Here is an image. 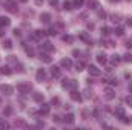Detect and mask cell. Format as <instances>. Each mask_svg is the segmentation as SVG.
<instances>
[{"mask_svg": "<svg viewBox=\"0 0 132 130\" xmlns=\"http://www.w3.org/2000/svg\"><path fill=\"white\" fill-rule=\"evenodd\" d=\"M80 40H83V41H86V43H91V37H89V34L88 32H81L80 34Z\"/></svg>", "mask_w": 132, "mask_h": 130, "instance_id": "cell-24", "label": "cell"}, {"mask_svg": "<svg viewBox=\"0 0 132 130\" xmlns=\"http://www.w3.org/2000/svg\"><path fill=\"white\" fill-rule=\"evenodd\" d=\"M42 51H45V52H54L55 48H54V44L51 41H43L42 43Z\"/></svg>", "mask_w": 132, "mask_h": 130, "instance_id": "cell-5", "label": "cell"}, {"mask_svg": "<svg viewBox=\"0 0 132 130\" xmlns=\"http://www.w3.org/2000/svg\"><path fill=\"white\" fill-rule=\"evenodd\" d=\"M121 60H123V58H121V55H118V54H114V55H111V61H112V64H120V63H121Z\"/></svg>", "mask_w": 132, "mask_h": 130, "instance_id": "cell-17", "label": "cell"}, {"mask_svg": "<svg viewBox=\"0 0 132 130\" xmlns=\"http://www.w3.org/2000/svg\"><path fill=\"white\" fill-rule=\"evenodd\" d=\"M34 101H37V103H43V99H45V97H43V94H40V92H35L32 95Z\"/></svg>", "mask_w": 132, "mask_h": 130, "instance_id": "cell-22", "label": "cell"}, {"mask_svg": "<svg viewBox=\"0 0 132 130\" xmlns=\"http://www.w3.org/2000/svg\"><path fill=\"white\" fill-rule=\"evenodd\" d=\"M126 48H132V43H131V41H126Z\"/></svg>", "mask_w": 132, "mask_h": 130, "instance_id": "cell-49", "label": "cell"}, {"mask_svg": "<svg viewBox=\"0 0 132 130\" xmlns=\"http://www.w3.org/2000/svg\"><path fill=\"white\" fill-rule=\"evenodd\" d=\"M62 6H63V9H65V11H72V9H74L72 3H71V2H68V0L63 2V5H62Z\"/></svg>", "mask_w": 132, "mask_h": 130, "instance_id": "cell-23", "label": "cell"}, {"mask_svg": "<svg viewBox=\"0 0 132 130\" xmlns=\"http://www.w3.org/2000/svg\"><path fill=\"white\" fill-rule=\"evenodd\" d=\"M8 127H9V124L5 123L3 119H0V129H8Z\"/></svg>", "mask_w": 132, "mask_h": 130, "instance_id": "cell-36", "label": "cell"}, {"mask_svg": "<svg viewBox=\"0 0 132 130\" xmlns=\"http://www.w3.org/2000/svg\"><path fill=\"white\" fill-rule=\"evenodd\" d=\"M3 35H5V31H3V28L0 26V37H3Z\"/></svg>", "mask_w": 132, "mask_h": 130, "instance_id": "cell-47", "label": "cell"}, {"mask_svg": "<svg viewBox=\"0 0 132 130\" xmlns=\"http://www.w3.org/2000/svg\"><path fill=\"white\" fill-rule=\"evenodd\" d=\"M15 70H19V72H23L25 69H23V66H22V64H15Z\"/></svg>", "mask_w": 132, "mask_h": 130, "instance_id": "cell-38", "label": "cell"}, {"mask_svg": "<svg viewBox=\"0 0 132 130\" xmlns=\"http://www.w3.org/2000/svg\"><path fill=\"white\" fill-rule=\"evenodd\" d=\"M106 60H108V58H106V55H104L103 52H98V54H97V61H98L100 64H106Z\"/></svg>", "mask_w": 132, "mask_h": 130, "instance_id": "cell-18", "label": "cell"}, {"mask_svg": "<svg viewBox=\"0 0 132 130\" xmlns=\"http://www.w3.org/2000/svg\"><path fill=\"white\" fill-rule=\"evenodd\" d=\"M72 35H63V41H66V43H72Z\"/></svg>", "mask_w": 132, "mask_h": 130, "instance_id": "cell-33", "label": "cell"}, {"mask_svg": "<svg viewBox=\"0 0 132 130\" xmlns=\"http://www.w3.org/2000/svg\"><path fill=\"white\" fill-rule=\"evenodd\" d=\"M109 83H111L112 86H117V80H115V78H112V80H109Z\"/></svg>", "mask_w": 132, "mask_h": 130, "instance_id": "cell-43", "label": "cell"}, {"mask_svg": "<svg viewBox=\"0 0 132 130\" xmlns=\"http://www.w3.org/2000/svg\"><path fill=\"white\" fill-rule=\"evenodd\" d=\"M101 34L103 35H108V34H111V29L108 26H104V28H101Z\"/></svg>", "mask_w": 132, "mask_h": 130, "instance_id": "cell-35", "label": "cell"}, {"mask_svg": "<svg viewBox=\"0 0 132 130\" xmlns=\"http://www.w3.org/2000/svg\"><path fill=\"white\" fill-rule=\"evenodd\" d=\"M51 75H52L54 78H60V77H62L60 67H57V66H52V67H51Z\"/></svg>", "mask_w": 132, "mask_h": 130, "instance_id": "cell-14", "label": "cell"}, {"mask_svg": "<svg viewBox=\"0 0 132 130\" xmlns=\"http://www.w3.org/2000/svg\"><path fill=\"white\" fill-rule=\"evenodd\" d=\"M71 99H72V101H78V103H80V101L83 99V97H81L75 89H72V90H71Z\"/></svg>", "mask_w": 132, "mask_h": 130, "instance_id": "cell-12", "label": "cell"}, {"mask_svg": "<svg viewBox=\"0 0 132 130\" xmlns=\"http://www.w3.org/2000/svg\"><path fill=\"white\" fill-rule=\"evenodd\" d=\"M48 35H51V37H55V35H57V29H55L54 26H51V28L48 29Z\"/></svg>", "mask_w": 132, "mask_h": 130, "instance_id": "cell-28", "label": "cell"}, {"mask_svg": "<svg viewBox=\"0 0 132 130\" xmlns=\"http://www.w3.org/2000/svg\"><path fill=\"white\" fill-rule=\"evenodd\" d=\"M111 3H117V2H120V0H109Z\"/></svg>", "mask_w": 132, "mask_h": 130, "instance_id": "cell-52", "label": "cell"}, {"mask_svg": "<svg viewBox=\"0 0 132 130\" xmlns=\"http://www.w3.org/2000/svg\"><path fill=\"white\" fill-rule=\"evenodd\" d=\"M2 48L6 49V51H11V49H12V41L8 40V38H5V40L2 41Z\"/></svg>", "mask_w": 132, "mask_h": 130, "instance_id": "cell-16", "label": "cell"}, {"mask_svg": "<svg viewBox=\"0 0 132 130\" xmlns=\"http://www.w3.org/2000/svg\"><path fill=\"white\" fill-rule=\"evenodd\" d=\"M123 60L128 61V63H132V54H128V52H126V54L123 55Z\"/></svg>", "mask_w": 132, "mask_h": 130, "instance_id": "cell-30", "label": "cell"}, {"mask_svg": "<svg viewBox=\"0 0 132 130\" xmlns=\"http://www.w3.org/2000/svg\"><path fill=\"white\" fill-rule=\"evenodd\" d=\"M43 3V0H35V5H42Z\"/></svg>", "mask_w": 132, "mask_h": 130, "instance_id": "cell-50", "label": "cell"}, {"mask_svg": "<svg viewBox=\"0 0 132 130\" xmlns=\"http://www.w3.org/2000/svg\"><path fill=\"white\" fill-rule=\"evenodd\" d=\"M83 69H85V63H83V61H77V63H75V70H77V72H81Z\"/></svg>", "mask_w": 132, "mask_h": 130, "instance_id": "cell-25", "label": "cell"}, {"mask_svg": "<svg viewBox=\"0 0 132 130\" xmlns=\"http://www.w3.org/2000/svg\"><path fill=\"white\" fill-rule=\"evenodd\" d=\"M9 25H11V18H9V17H5V15L0 17V26H2V28H8Z\"/></svg>", "mask_w": 132, "mask_h": 130, "instance_id": "cell-15", "label": "cell"}, {"mask_svg": "<svg viewBox=\"0 0 132 130\" xmlns=\"http://www.w3.org/2000/svg\"><path fill=\"white\" fill-rule=\"evenodd\" d=\"M35 80L37 81H45L46 80V72H45V69H37V73H35Z\"/></svg>", "mask_w": 132, "mask_h": 130, "instance_id": "cell-8", "label": "cell"}, {"mask_svg": "<svg viewBox=\"0 0 132 130\" xmlns=\"http://www.w3.org/2000/svg\"><path fill=\"white\" fill-rule=\"evenodd\" d=\"M88 72H89V75H91V77H98L100 73H101V70H100L97 66H94V64L88 66Z\"/></svg>", "mask_w": 132, "mask_h": 130, "instance_id": "cell-6", "label": "cell"}, {"mask_svg": "<svg viewBox=\"0 0 132 130\" xmlns=\"http://www.w3.org/2000/svg\"><path fill=\"white\" fill-rule=\"evenodd\" d=\"M128 2H131V0H128Z\"/></svg>", "mask_w": 132, "mask_h": 130, "instance_id": "cell-55", "label": "cell"}, {"mask_svg": "<svg viewBox=\"0 0 132 130\" xmlns=\"http://www.w3.org/2000/svg\"><path fill=\"white\" fill-rule=\"evenodd\" d=\"M103 94H104V98H106V99H109V101L115 98V92H114V89H112V87H106Z\"/></svg>", "mask_w": 132, "mask_h": 130, "instance_id": "cell-9", "label": "cell"}, {"mask_svg": "<svg viewBox=\"0 0 132 130\" xmlns=\"http://www.w3.org/2000/svg\"><path fill=\"white\" fill-rule=\"evenodd\" d=\"M98 2H94V0H92V2H89V8H91V9H98Z\"/></svg>", "mask_w": 132, "mask_h": 130, "instance_id": "cell-31", "label": "cell"}, {"mask_svg": "<svg viewBox=\"0 0 132 130\" xmlns=\"http://www.w3.org/2000/svg\"><path fill=\"white\" fill-rule=\"evenodd\" d=\"M98 17L100 18H106V12L104 11H98Z\"/></svg>", "mask_w": 132, "mask_h": 130, "instance_id": "cell-37", "label": "cell"}, {"mask_svg": "<svg viewBox=\"0 0 132 130\" xmlns=\"http://www.w3.org/2000/svg\"><path fill=\"white\" fill-rule=\"evenodd\" d=\"M60 101H59V98H52V104H59Z\"/></svg>", "mask_w": 132, "mask_h": 130, "instance_id": "cell-46", "label": "cell"}, {"mask_svg": "<svg viewBox=\"0 0 132 130\" xmlns=\"http://www.w3.org/2000/svg\"><path fill=\"white\" fill-rule=\"evenodd\" d=\"M38 58H40L43 63H48V64L52 61V58L49 57V54H48V52H45V51H43V52H40V57H38Z\"/></svg>", "mask_w": 132, "mask_h": 130, "instance_id": "cell-11", "label": "cell"}, {"mask_svg": "<svg viewBox=\"0 0 132 130\" xmlns=\"http://www.w3.org/2000/svg\"><path fill=\"white\" fill-rule=\"evenodd\" d=\"M125 101H126V104H128L129 107H132V95H128V97L125 98Z\"/></svg>", "mask_w": 132, "mask_h": 130, "instance_id": "cell-34", "label": "cell"}, {"mask_svg": "<svg viewBox=\"0 0 132 130\" xmlns=\"http://www.w3.org/2000/svg\"><path fill=\"white\" fill-rule=\"evenodd\" d=\"M80 54H81V52H80V51H77V49H74V51H72V55H74V57H78Z\"/></svg>", "mask_w": 132, "mask_h": 130, "instance_id": "cell-41", "label": "cell"}, {"mask_svg": "<svg viewBox=\"0 0 132 130\" xmlns=\"http://www.w3.org/2000/svg\"><path fill=\"white\" fill-rule=\"evenodd\" d=\"M43 37H45V31H42V29H35V31L31 32V35H29V38H31L32 41H40Z\"/></svg>", "mask_w": 132, "mask_h": 130, "instance_id": "cell-3", "label": "cell"}, {"mask_svg": "<svg viewBox=\"0 0 132 130\" xmlns=\"http://www.w3.org/2000/svg\"><path fill=\"white\" fill-rule=\"evenodd\" d=\"M69 87L75 89V87H77V81H75V80H71V86H69Z\"/></svg>", "mask_w": 132, "mask_h": 130, "instance_id": "cell-39", "label": "cell"}, {"mask_svg": "<svg viewBox=\"0 0 132 130\" xmlns=\"http://www.w3.org/2000/svg\"><path fill=\"white\" fill-rule=\"evenodd\" d=\"M52 119H54V121H55V123H59V121H60V118H59V116H57V115H55V116H54V118H52Z\"/></svg>", "mask_w": 132, "mask_h": 130, "instance_id": "cell-48", "label": "cell"}, {"mask_svg": "<svg viewBox=\"0 0 132 130\" xmlns=\"http://www.w3.org/2000/svg\"><path fill=\"white\" fill-rule=\"evenodd\" d=\"M114 113H115V116H117L118 119H121V118L126 115V110H125V107H123V106H117V107H115V110H114Z\"/></svg>", "mask_w": 132, "mask_h": 130, "instance_id": "cell-7", "label": "cell"}, {"mask_svg": "<svg viewBox=\"0 0 132 130\" xmlns=\"http://www.w3.org/2000/svg\"><path fill=\"white\" fill-rule=\"evenodd\" d=\"M5 8H6L9 12H12V14H15V12L19 11L17 2H15V0H5Z\"/></svg>", "mask_w": 132, "mask_h": 130, "instance_id": "cell-1", "label": "cell"}, {"mask_svg": "<svg viewBox=\"0 0 132 130\" xmlns=\"http://www.w3.org/2000/svg\"><path fill=\"white\" fill-rule=\"evenodd\" d=\"M69 86H71V80H63L62 81V87L63 89H69Z\"/></svg>", "mask_w": 132, "mask_h": 130, "instance_id": "cell-29", "label": "cell"}, {"mask_svg": "<svg viewBox=\"0 0 132 130\" xmlns=\"http://www.w3.org/2000/svg\"><path fill=\"white\" fill-rule=\"evenodd\" d=\"M129 90H131V92H132V86H131V87H129Z\"/></svg>", "mask_w": 132, "mask_h": 130, "instance_id": "cell-54", "label": "cell"}, {"mask_svg": "<svg viewBox=\"0 0 132 130\" xmlns=\"http://www.w3.org/2000/svg\"><path fill=\"white\" fill-rule=\"evenodd\" d=\"M31 89H32V86L29 83H19L17 84V92H20V94H29Z\"/></svg>", "mask_w": 132, "mask_h": 130, "instance_id": "cell-2", "label": "cell"}, {"mask_svg": "<svg viewBox=\"0 0 132 130\" xmlns=\"http://www.w3.org/2000/svg\"><path fill=\"white\" fill-rule=\"evenodd\" d=\"M114 32H115V35L121 37V35L125 34V31H123V28H115V29H114Z\"/></svg>", "mask_w": 132, "mask_h": 130, "instance_id": "cell-32", "label": "cell"}, {"mask_svg": "<svg viewBox=\"0 0 132 130\" xmlns=\"http://www.w3.org/2000/svg\"><path fill=\"white\" fill-rule=\"evenodd\" d=\"M49 5L51 6H57L59 5V0H49Z\"/></svg>", "mask_w": 132, "mask_h": 130, "instance_id": "cell-40", "label": "cell"}, {"mask_svg": "<svg viewBox=\"0 0 132 130\" xmlns=\"http://www.w3.org/2000/svg\"><path fill=\"white\" fill-rule=\"evenodd\" d=\"M0 73H3V75H11L12 70H11L9 66H2V67H0Z\"/></svg>", "mask_w": 132, "mask_h": 130, "instance_id": "cell-21", "label": "cell"}, {"mask_svg": "<svg viewBox=\"0 0 132 130\" xmlns=\"http://www.w3.org/2000/svg\"><path fill=\"white\" fill-rule=\"evenodd\" d=\"M40 20H42L43 23H49V22H51V14H48V12H43V14L40 15Z\"/></svg>", "mask_w": 132, "mask_h": 130, "instance_id": "cell-20", "label": "cell"}, {"mask_svg": "<svg viewBox=\"0 0 132 130\" xmlns=\"http://www.w3.org/2000/svg\"><path fill=\"white\" fill-rule=\"evenodd\" d=\"M128 25H131L132 26V18H128Z\"/></svg>", "mask_w": 132, "mask_h": 130, "instance_id": "cell-51", "label": "cell"}, {"mask_svg": "<svg viewBox=\"0 0 132 130\" xmlns=\"http://www.w3.org/2000/svg\"><path fill=\"white\" fill-rule=\"evenodd\" d=\"M83 94H85V98H88V99H89V98H92V90H91L89 87H88V89H85V90H83Z\"/></svg>", "mask_w": 132, "mask_h": 130, "instance_id": "cell-27", "label": "cell"}, {"mask_svg": "<svg viewBox=\"0 0 132 130\" xmlns=\"http://www.w3.org/2000/svg\"><path fill=\"white\" fill-rule=\"evenodd\" d=\"M0 92H2V94H5L6 97H9V95H12L14 87H12V86H9V84H2V86H0Z\"/></svg>", "mask_w": 132, "mask_h": 130, "instance_id": "cell-4", "label": "cell"}, {"mask_svg": "<svg viewBox=\"0 0 132 130\" xmlns=\"http://www.w3.org/2000/svg\"><path fill=\"white\" fill-rule=\"evenodd\" d=\"M20 2H22V3H26V2H28V0H20Z\"/></svg>", "mask_w": 132, "mask_h": 130, "instance_id": "cell-53", "label": "cell"}, {"mask_svg": "<svg viewBox=\"0 0 132 130\" xmlns=\"http://www.w3.org/2000/svg\"><path fill=\"white\" fill-rule=\"evenodd\" d=\"M63 121H65L66 124H74V121H75V116H74L72 113H68V115L65 116V119H63Z\"/></svg>", "mask_w": 132, "mask_h": 130, "instance_id": "cell-19", "label": "cell"}, {"mask_svg": "<svg viewBox=\"0 0 132 130\" xmlns=\"http://www.w3.org/2000/svg\"><path fill=\"white\" fill-rule=\"evenodd\" d=\"M49 110H51V106H49V104H42L40 109H38V113H40L42 116H46V115L49 113Z\"/></svg>", "mask_w": 132, "mask_h": 130, "instance_id": "cell-10", "label": "cell"}, {"mask_svg": "<svg viewBox=\"0 0 132 130\" xmlns=\"http://www.w3.org/2000/svg\"><path fill=\"white\" fill-rule=\"evenodd\" d=\"M112 20H114V22H120V15H115V14H114V15H112Z\"/></svg>", "mask_w": 132, "mask_h": 130, "instance_id": "cell-42", "label": "cell"}, {"mask_svg": "<svg viewBox=\"0 0 132 130\" xmlns=\"http://www.w3.org/2000/svg\"><path fill=\"white\" fill-rule=\"evenodd\" d=\"M83 3H85V0H72L74 8H80V6H83Z\"/></svg>", "mask_w": 132, "mask_h": 130, "instance_id": "cell-26", "label": "cell"}, {"mask_svg": "<svg viewBox=\"0 0 132 130\" xmlns=\"http://www.w3.org/2000/svg\"><path fill=\"white\" fill-rule=\"evenodd\" d=\"M14 35H15V37H20L22 34H20V31H19V29H14Z\"/></svg>", "mask_w": 132, "mask_h": 130, "instance_id": "cell-44", "label": "cell"}, {"mask_svg": "<svg viewBox=\"0 0 132 130\" xmlns=\"http://www.w3.org/2000/svg\"><path fill=\"white\" fill-rule=\"evenodd\" d=\"M60 67H63V69H71V67H72V61H71L69 58H62Z\"/></svg>", "mask_w": 132, "mask_h": 130, "instance_id": "cell-13", "label": "cell"}, {"mask_svg": "<svg viewBox=\"0 0 132 130\" xmlns=\"http://www.w3.org/2000/svg\"><path fill=\"white\" fill-rule=\"evenodd\" d=\"M86 26H88V29H94V23H88Z\"/></svg>", "mask_w": 132, "mask_h": 130, "instance_id": "cell-45", "label": "cell"}]
</instances>
